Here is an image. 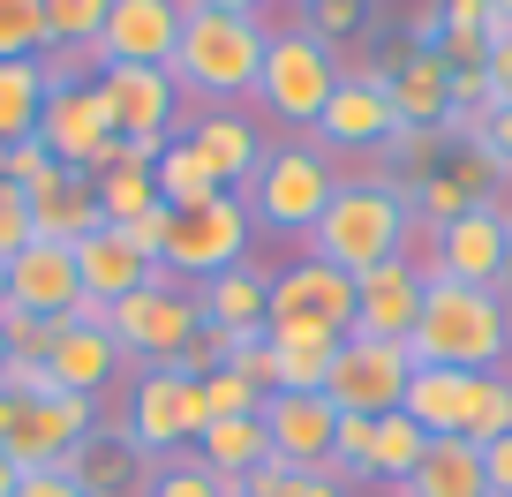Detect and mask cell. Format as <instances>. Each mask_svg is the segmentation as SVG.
I'll list each match as a JSON object with an SVG mask.
<instances>
[{"mask_svg": "<svg viewBox=\"0 0 512 497\" xmlns=\"http://www.w3.org/2000/svg\"><path fill=\"white\" fill-rule=\"evenodd\" d=\"M407 234H415V189L392 181L384 166H369V174H339L324 219L302 234V257H324V264L362 279V272L400 257Z\"/></svg>", "mask_w": 512, "mask_h": 497, "instance_id": "1", "label": "cell"}, {"mask_svg": "<svg viewBox=\"0 0 512 497\" xmlns=\"http://www.w3.org/2000/svg\"><path fill=\"white\" fill-rule=\"evenodd\" d=\"M407 354L430 369H505L512 362V302L490 287H460V279H430L422 317L407 332Z\"/></svg>", "mask_w": 512, "mask_h": 497, "instance_id": "2", "label": "cell"}, {"mask_svg": "<svg viewBox=\"0 0 512 497\" xmlns=\"http://www.w3.org/2000/svg\"><path fill=\"white\" fill-rule=\"evenodd\" d=\"M264 46L272 31L249 16H211V8H189L181 23V46H174V83L189 106H241L256 98V76H264Z\"/></svg>", "mask_w": 512, "mask_h": 497, "instance_id": "3", "label": "cell"}, {"mask_svg": "<svg viewBox=\"0 0 512 497\" xmlns=\"http://www.w3.org/2000/svg\"><path fill=\"white\" fill-rule=\"evenodd\" d=\"M98 422H113L144 460H174V452H196V437H204L211 415H204V385H196L189 369H136V377L98 407Z\"/></svg>", "mask_w": 512, "mask_h": 497, "instance_id": "4", "label": "cell"}, {"mask_svg": "<svg viewBox=\"0 0 512 497\" xmlns=\"http://www.w3.org/2000/svg\"><path fill=\"white\" fill-rule=\"evenodd\" d=\"M332 189H339L332 151H317V144H272V151H264V166L241 181V204H249V219L264 226V234H309V226L324 219V204H332Z\"/></svg>", "mask_w": 512, "mask_h": 497, "instance_id": "5", "label": "cell"}, {"mask_svg": "<svg viewBox=\"0 0 512 497\" xmlns=\"http://www.w3.org/2000/svg\"><path fill=\"white\" fill-rule=\"evenodd\" d=\"M339 83H347L339 53L324 46V38H309L302 23H287V31H272V46H264L256 106L272 113L279 129H317V113L332 106V91H339Z\"/></svg>", "mask_w": 512, "mask_h": 497, "instance_id": "6", "label": "cell"}, {"mask_svg": "<svg viewBox=\"0 0 512 497\" xmlns=\"http://www.w3.org/2000/svg\"><path fill=\"white\" fill-rule=\"evenodd\" d=\"M106 332L121 339V354L136 369H174L181 354H189V339L204 332V302H196V287H181L174 272H159L151 287H136V294L113 302Z\"/></svg>", "mask_w": 512, "mask_h": 497, "instance_id": "7", "label": "cell"}, {"mask_svg": "<svg viewBox=\"0 0 512 497\" xmlns=\"http://www.w3.org/2000/svg\"><path fill=\"white\" fill-rule=\"evenodd\" d=\"M347 332H354V272H339L324 257L279 264L264 339H347Z\"/></svg>", "mask_w": 512, "mask_h": 497, "instance_id": "8", "label": "cell"}, {"mask_svg": "<svg viewBox=\"0 0 512 497\" xmlns=\"http://www.w3.org/2000/svg\"><path fill=\"white\" fill-rule=\"evenodd\" d=\"M249 234H256L249 204H241V189H226V196H211L204 211H174V234H166V249H159V272H174L181 287H204V279L234 272V264L249 257Z\"/></svg>", "mask_w": 512, "mask_h": 497, "instance_id": "9", "label": "cell"}, {"mask_svg": "<svg viewBox=\"0 0 512 497\" xmlns=\"http://www.w3.org/2000/svg\"><path fill=\"white\" fill-rule=\"evenodd\" d=\"M91 430H98V407L76 400V392H38V400L0 392V452H8L23 475H31V467H61Z\"/></svg>", "mask_w": 512, "mask_h": 497, "instance_id": "10", "label": "cell"}, {"mask_svg": "<svg viewBox=\"0 0 512 497\" xmlns=\"http://www.w3.org/2000/svg\"><path fill=\"white\" fill-rule=\"evenodd\" d=\"M407 377H415V354L407 347H384V339H339V362H332V385L324 400L339 415H400L407 400Z\"/></svg>", "mask_w": 512, "mask_h": 497, "instance_id": "11", "label": "cell"}, {"mask_svg": "<svg viewBox=\"0 0 512 497\" xmlns=\"http://www.w3.org/2000/svg\"><path fill=\"white\" fill-rule=\"evenodd\" d=\"M46 369H53V385H61V392H76V400H91V407H106L113 392L136 377V362L121 354V339H113L106 324H53Z\"/></svg>", "mask_w": 512, "mask_h": 497, "instance_id": "12", "label": "cell"}, {"mask_svg": "<svg viewBox=\"0 0 512 497\" xmlns=\"http://www.w3.org/2000/svg\"><path fill=\"white\" fill-rule=\"evenodd\" d=\"M91 83L113 113V136H181V121H189L174 68H98Z\"/></svg>", "mask_w": 512, "mask_h": 497, "instance_id": "13", "label": "cell"}, {"mask_svg": "<svg viewBox=\"0 0 512 497\" xmlns=\"http://www.w3.org/2000/svg\"><path fill=\"white\" fill-rule=\"evenodd\" d=\"M437 279H460V287H490L512 302V226L497 211H467V219L437 226Z\"/></svg>", "mask_w": 512, "mask_h": 497, "instance_id": "14", "label": "cell"}, {"mask_svg": "<svg viewBox=\"0 0 512 497\" xmlns=\"http://www.w3.org/2000/svg\"><path fill=\"white\" fill-rule=\"evenodd\" d=\"M189 23V0H113L98 31V68H166Z\"/></svg>", "mask_w": 512, "mask_h": 497, "instance_id": "15", "label": "cell"}, {"mask_svg": "<svg viewBox=\"0 0 512 497\" xmlns=\"http://www.w3.org/2000/svg\"><path fill=\"white\" fill-rule=\"evenodd\" d=\"M422 294H430V272H422L415 257H392V264H377V272H362L354 279V332L347 339L407 347V332H415V317H422Z\"/></svg>", "mask_w": 512, "mask_h": 497, "instance_id": "16", "label": "cell"}, {"mask_svg": "<svg viewBox=\"0 0 512 497\" xmlns=\"http://www.w3.org/2000/svg\"><path fill=\"white\" fill-rule=\"evenodd\" d=\"M400 129V113H392V76H347L332 91V106L317 113V151H384Z\"/></svg>", "mask_w": 512, "mask_h": 497, "instance_id": "17", "label": "cell"}, {"mask_svg": "<svg viewBox=\"0 0 512 497\" xmlns=\"http://www.w3.org/2000/svg\"><path fill=\"white\" fill-rule=\"evenodd\" d=\"M264 437H272V467H332L339 407L324 392H272L264 400Z\"/></svg>", "mask_w": 512, "mask_h": 497, "instance_id": "18", "label": "cell"}, {"mask_svg": "<svg viewBox=\"0 0 512 497\" xmlns=\"http://www.w3.org/2000/svg\"><path fill=\"white\" fill-rule=\"evenodd\" d=\"M38 144H46L53 166H76V174L113 144V113H106V98H98V83L46 91V113H38Z\"/></svg>", "mask_w": 512, "mask_h": 497, "instance_id": "19", "label": "cell"}, {"mask_svg": "<svg viewBox=\"0 0 512 497\" xmlns=\"http://www.w3.org/2000/svg\"><path fill=\"white\" fill-rule=\"evenodd\" d=\"M76 294H83V279H76V249H68V241H31V249L8 257V302L16 309L61 324L68 309H76Z\"/></svg>", "mask_w": 512, "mask_h": 497, "instance_id": "20", "label": "cell"}, {"mask_svg": "<svg viewBox=\"0 0 512 497\" xmlns=\"http://www.w3.org/2000/svg\"><path fill=\"white\" fill-rule=\"evenodd\" d=\"M181 136L211 159V174H219L226 189H241V181L264 166V151H272V144H264V129H256L241 106H204V113H189V121H181Z\"/></svg>", "mask_w": 512, "mask_h": 497, "instance_id": "21", "label": "cell"}, {"mask_svg": "<svg viewBox=\"0 0 512 497\" xmlns=\"http://www.w3.org/2000/svg\"><path fill=\"white\" fill-rule=\"evenodd\" d=\"M76 279H83V294L91 302H121V294H136V287H151L159 279V264L136 249V241L121 234V226H98V234H83L76 241Z\"/></svg>", "mask_w": 512, "mask_h": 497, "instance_id": "22", "label": "cell"}, {"mask_svg": "<svg viewBox=\"0 0 512 497\" xmlns=\"http://www.w3.org/2000/svg\"><path fill=\"white\" fill-rule=\"evenodd\" d=\"M31 234L38 241H68L76 249L83 234H98V189H91V174H76V166H53L46 181H31Z\"/></svg>", "mask_w": 512, "mask_h": 497, "instance_id": "23", "label": "cell"}, {"mask_svg": "<svg viewBox=\"0 0 512 497\" xmlns=\"http://www.w3.org/2000/svg\"><path fill=\"white\" fill-rule=\"evenodd\" d=\"M475 377H482V369H430V362H415L400 415L415 422L422 437H467V415H475Z\"/></svg>", "mask_w": 512, "mask_h": 497, "instance_id": "24", "label": "cell"}, {"mask_svg": "<svg viewBox=\"0 0 512 497\" xmlns=\"http://www.w3.org/2000/svg\"><path fill=\"white\" fill-rule=\"evenodd\" d=\"M196 302H204V324H211V332L256 339V332H264V317H272V272H264L256 257H241L234 272L204 279V287H196Z\"/></svg>", "mask_w": 512, "mask_h": 497, "instance_id": "25", "label": "cell"}, {"mask_svg": "<svg viewBox=\"0 0 512 497\" xmlns=\"http://www.w3.org/2000/svg\"><path fill=\"white\" fill-rule=\"evenodd\" d=\"M61 467H68V475H76L91 497H136V490H144V475H151V460H144L136 445H128V437L113 430V422H98V430L83 437V445L68 452Z\"/></svg>", "mask_w": 512, "mask_h": 497, "instance_id": "26", "label": "cell"}, {"mask_svg": "<svg viewBox=\"0 0 512 497\" xmlns=\"http://www.w3.org/2000/svg\"><path fill=\"white\" fill-rule=\"evenodd\" d=\"M392 113H400L407 129H445L452 121V68H445V53L407 46L400 61H392Z\"/></svg>", "mask_w": 512, "mask_h": 497, "instance_id": "27", "label": "cell"}, {"mask_svg": "<svg viewBox=\"0 0 512 497\" xmlns=\"http://www.w3.org/2000/svg\"><path fill=\"white\" fill-rule=\"evenodd\" d=\"M384 497H490L482 490V445H467V437H430L415 475H407L400 490H384Z\"/></svg>", "mask_w": 512, "mask_h": 497, "instance_id": "28", "label": "cell"}, {"mask_svg": "<svg viewBox=\"0 0 512 497\" xmlns=\"http://www.w3.org/2000/svg\"><path fill=\"white\" fill-rule=\"evenodd\" d=\"M196 460H204L211 475H226V482L256 475V467H272V437H264V415L204 422V437H196Z\"/></svg>", "mask_w": 512, "mask_h": 497, "instance_id": "29", "label": "cell"}, {"mask_svg": "<svg viewBox=\"0 0 512 497\" xmlns=\"http://www.w3.org/2000/svg\"><path fill=\"white\" fill-rule=\"evenodd\" d=\"M151 189H159L166 211H204L211 196H226V181L211 174V159L189 144V136H174V144L159 151V166H151Z\"/></svg>", "mask_w": 512, "mask_h": 497, "instance_id": "30", "label": "cell"}, {"mask_svg": "<svg viewBox=\"0 0 512 497\" xmlns=\"http://www.w3.org/2000/svg\"><path fill=\"white\" fill-rule=\"evenodd\" d=\"M422 445H430V437H422L407 415H377V430H369V452H362V467H354V490H362V482H377V490H400V482L415 475Z\"/></svg>", "mask_w": 512, "mask_h": 497, "instance_id": "31", "label": "cell"}, {"mask_svg": "<svg viewBox=\"0 0 512 497\" xmlns=\"http://www.w3.org/2000/svg\"><path fill=\"white\" fill-rule=\"evenodd\" d=\"M38 113H46L38 61H0V144H23V136H38Z\"/></svg>", "mask_w": 512, "mask_h": 497, "instance_id": "32", "label": "cell"}, {"mask_svg": "<svg viewBox=\"0 0 512 497\" xmlns=\"http://www.w3.org/2000/svg\"><path fill=\"white\" fill-rule=\"evenodd\" d=\"M234 497H354V482L332 467H256L234 482Z\"/></svg>", "mask_w": 512, "mask_h": 497, "instance_id": "33", "label": "cell"}, {"mask_svg": "<svg viewBox=\"0 0 512 497\" xmlns=\"http://www.w3.org/2000/svg\"><path fill=\"white\" fill-rule=\"evenodd\" d=\"M136 497H234V482L211 475L196 452H174V460H151V475H144Z\"/></svg>", "mask_w": 512, "mask_h": 497, "instance_id": "34", "label": "cell"}, {"mask_svg": "<svg viewBox=\"0 0 512 497\" xmlns=\"http://www.w3.org/2000/svg\"><path fill=\"white\" fill-rule=\"evenodd\" d=\"M279 347V392H324L339 362V339H272Z\"/></svg>", "mask_w": 512, "mask_h": 497, "instance_id": "35", "label": "cell"}, {"mask_svg": "<svg viewBox=\"0 0 512 497\" xmlns=\"http://www.w3.org/2000/svg\"><path fill=\"white\" fill-rule=\"evenodd\" d=\"M98 219L106 226H136L159 211V189H151V174H136V166H121V174H98Z\"/></svg>", "mask_w": 512, "mask_h": 497, "instance_id": "36", "label": "cell"}, {"mask_svg": "<svg viewBox=\"0 0 512 497\" xmlns=\"http://www.w3.org/2000/svg\"><path fill=\"white\" fill-rule=\"evenodd\" d=\"M113 0H46V46H76L98 53V31H106Z\"/></svg>", "mask_w": 512, "mask_h": 497, "instance_id": "37", "label": "cell"}, {"mask_svg": "<svg viewBox=\"0 0 512 497\" xmlns=\"http://www.w3.org/2000/svg\"><path fill=\"white\" fill-rule=\"evenodd\" d=\"M497 437H512V369H482V377H475L467 445H497Z\"/></svg>", "mask_w": 512, "mask_h": 497, "instance_id": "38", "label": "cell"}, {"mask_svg": "<svg viewBox=\"0 0 512 497\" xmlns=\"http://www.w3.org/2000/svg\"><path fill=\"white\" fill-rule=\"evenodd\" d=\"M46 53V0H0V61Z\"/></svg>", "mask_w": 512, "mask_h": 497, "instance_id": "39", "label": "cell"}, {"mask_svg": "<svg viewBox=\"0 0 512 497\" xmlns=\"http://www.w3.org/2000/svg\"><path fill=\"white\" fill-rule=\"evenodd\" d=\"M302 31L309 38H324V46H347V38H362L369 31V0H309L302 8Z\"/></svg>", "mask_w": 512, "mask_h": 497, "instance_id": "40", "label": "cell"}, {"mask_svg": "<svg viewBox=\"0 0 512 497\" xmlns=\"http://www.w3.org/2000/svg\"><path fill=\"white\" fill-rule=\"evenodd\" d=\"M467 211H475V196H467L452 174H422L415 181V219L430 226V234H437V226H452V219H467Z\"/></svg>", "mask_w": 512, "mask_h": 497, "instance_id": "41", "label": "cell"}, {"mask_svg": "<svg viewBox=\"0 0 512 497\" xmlns=\"http://www.w3.org/2000/svg\"><path fill=\"white\" fill-rule=\"evenodd\" d=\"M204 385V415L226 422V415H264V392L249 385V377H234V369H211V377H196Z\"/></svg>", "mask_w": 512, "mask_h": 497, "instance_id": "42", "label": "cell"}, {"mask_svg": "<svg viewBox=\"0 0 512 497\" xmlns=\"http://www.w3.org/2000/svg\"><path fill=\"white\" fill-rule=\"evenodd\" d=\"M226 369H234V377H249L264 400L279 392V347H272L264 332H256V339H226Z\"/></svg>", "mask_w": 512, "mask_h": 497, "instance_id": "43", "label": "cell"}, {"mask_svg": "<svg viewBox=\"0 0 512 497\" xmlns=\"http://www.w3.org/2000/svg\"><path fill=\"white\" fill-rule=\"evenodd\" d=\"M91 68H98V53H76V46L38 53V83H46V91H76V83H91Z\"/></svg>", "mask_w": 512, "mask_h": 497, "instance_id": "44", "label": "cell"}, {"mask_svg": "<svg viewBox=\"0 0 512 497\" xmlns=\"http://www.w3.org/2000/svg\"><path fill=\"white\" fill-rule=\"evenodd\" d=\"M46 174H53V159H46V144H38V136L0 144V181H8V189H31V181H46Z\"/></svg>", "mask_w": 512, "mask_h": 497, "instance_id": "45", "label": "cell"}, {"mask_svg": "<svg viewBox=\"0 0 512 497\" xmlns=\"http://www.w3.org/2000/svg\"><path fill=\"white\" fill-rule=\"evenodd\" d=\"M31 196L23 189H8V181H0V264L16 257V249H31Z\"/></svg>", "mask_w": 512, "mask_h": 497, "instance_id": "46", "label": "cell"}, {"mask_svg": "<svg viewBox=\"0 0 512 497\" xmlns=\"http://www.w3.org/2000/svg\"><path fill=\"white\" fill-rule=\"evenodd\" d=\"M0 339H8V354H38V362H46V339H53V324L8 302V309H0Z\"/></svg>", "mask_w": 512, "mask_h": 497, "instance_id": "47", "label": "cell"}, {"mask_svg": "<svg viewBox=\"0 0 512 497\" xmlns=\"http://www.w3.org/2000/svg\"><path fill=\"white\" fill-rule=\"evenodd\" d=\"M437 38H445V0H415L407 8V46L437 53Z\"/></svg>", "mask_w": 512, "mask_h": 497, "instance_id": "48", "label": "cell"}, {"mask_svg": "<svg viewBox=\"0 0 512 497\" xmlns=\"http://www.w3.org/2000/svg\"><path fill=\"white\" fill-rule=\"evenodd\" d=\"M16 497H91V490H83V482L68 475V467H31Z\"/></svg>", "mask_w": 512, "mask_h": 497, "instance_id": "49", "label": "cell"}, {"mask_svg": "<svg viewBox=\"0 0 512 497\" xmlns=\"http://www.w3.org/2000/svg\"><path fill=\"white\" fill-rule=\"evenodd\" d=\"M482 151L512 174V106H490V113H482Z\"/></svg>", "mask_w": 512, "mask_h": 497, "instance_id": "50", "label": "cell"}, {"mask_svg": "<svg viewBox=\"0 0 512 497\" xmlns=\"http://www.w3.org/2000/svg\"><path fill=\"white\" fill-rule=\"evenodd\" d=\"M482 490H490V497H512V437L482 445Z\"/></svg>", "mask_w": 512, "mask_h": 497, "instance_id": "51", "label": "cell"}, {"mask_svg": "<svg viewBox=\"0 0 512 497\" xmlns=\"http://www.w3.org/2000/svg\"><path fill=\"white\" fill-rule=\"evenodd\" d=\"M482 76H490V106H512V38H497V46H490Z\"/></svg>", "mask_w": 512, "mask_h": 497, "instance_id": "52", "label": "cell"}, {"mask_svg": "<svg viewBox=\"0 0 512 497\" xmlns=\"http://www.w3.org/2000/svg\"><path fill=\"white\" fill-rule=\"evenodd\" d=\"M189 8H211V16H249V23H264V8H272V0H189Z\"/></svg>", "mask_w": 512, "mask_h": 497, "instance_id": "53", "label": "cell"}, {"mask_svg": "<svg viewBox=\"0 0 512 497\" xmlns=\"http://www.w3.org/2000/svg\"><path fill=\"white\" fill-rule=\"evenodd\" d=\"M16 490H23V467L8 460V452H0V497H16Z\"/></svg>", "mask_w": 512, "mask_h": 497, "instance_id": "54", "label": "cell"}, {"mask_svg": "<svg viewBox=\"0 0 512 497\" xmlns=\"http://www.w3.org/2000/svg\"><path fill=\"white\" fill-rule=\"evenodd\" d=\"M490 16H505V23H512V0H490Z\"/></svg>", "mask_w": 512, "mask_h": 497, "instance_id": "55", "label": "cell"}, {"mask_svg": "<svg viewBox=\"0 0 512 497\" xmlns=\"http://www.w3.org/2000/svg\"><path fill=\"white\" fill-rule=\"evenodd\" d=\"M0 309H8V264H0Z\"/></svg>", "mask_w": 512, "mask_h": 497, "instance_id": "56", "label": "cell"}, {"mask_svg": "<svg viewBox=\"0 0 512 497\" xmlns=\"http://www.w3.org/2000/svg\"><path fill=\"white\" fill-rule=\"evenodd\" d=\"M0 369H8V339H0Z\"/></svg>", "mask_w": 512, "mask_h": 497, "instance_id": "57", "label": "cell"}, {"mask_svg": "<svg viewBox=\"0 0 512 497\" xmlns=\"http://www.w3.org/2000/svg\"><path fill=\"white\" fill-rule=\"evenodd\" d=\"M302 8H309V0H302Z\"/></svg>", "mask_w": 512, "mask_h": 497, "instance_id": "58", "label": "cell"}]
</instances>
